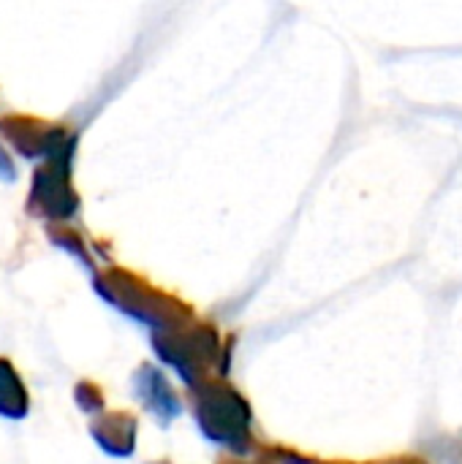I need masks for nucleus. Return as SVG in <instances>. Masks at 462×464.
I'll return each mask as SVG.
<instances>
[{
	"label": "nucleus",
	"instance_id": "f257e3e1",
	"mask_svg": "<svg viewBox=\"0 0 462 464\" xmlns=\"http://www.w3.org/2000/svg\"><path fill=\"white\" fill-rule=\"evenodd\" d=\"M74 147L76 139L57 152H52L35 171H33V185H30V201L27 209L41 218H68L74 215L79 198L71 185V160H74Z\"/></svg>",
	"mask_w": 462,
	"mask_h": 464
},
{
	"label": "nucleus",
	"instance_id": "f03ea898",
	"mask_svg": "<svg viewBox=\"0 0 462 464\" xmlns=\"http://www.w3.org/2000/svg\"><path fill=\"white\" fill-rule=\"evenodd\" d=\"M0 136L25 158H49L71 141L65 125L33 114H3Z\"/></svg>",
	"mask_w": 462,
	"mask_h": 464
},
{
	"label": "nucleus",
	"instance_id": "7ed1b4c3",
	"mask_svg": "<svg viewBox=\"0 0 462 464\" xmlns=\"http://www.w3.org/2000/svg\"><path fill=\"white\" fill-rule=\"evenodd\" d=\"M0 413L22 416L25 413V392L16 381V372L5 362H0Z\"/></svg>",
	"mask_w": 462,
	"mask_h": 464
},
{
	"label": "nucleus",
	"instance_id": "20e7f679",
	"mask_svg": "<svg viewBox=\"0 0 462 464\" xmlns=\"http://www.w3.org/2000/svg\"><path fill=\"white\" fill-rule=\"evenodd\" d=\"M0 179H5V182L16 179V166H14V158L5 152V147H3V144H0Z\"/></svg>",
	"mask_w": 462,
	"mask_h": 464
}]
</instances>
